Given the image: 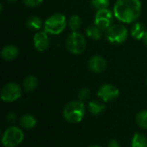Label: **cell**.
Listing matches in <instances>:
<instances>
[{
  "label": "cell",
  "mask_w": 147,
  "mask_h": 147,
  "mask_svg": "<svg viewBox=\"0 0 147 147\" xmlns=\"http://www.w3.org/2000/svg\"><path fill=\"white\" fill-rule=\"evenodd\" d=\"M142 5L140 0H117L114 6L115 17L123 23L135 22L141 14Z\"/></svg>",
  "instance_id": "6da1fadb"
},
{
  "label": "cell",
  "mask_w": 147,
  "mask_h": 147,
  "mask_svg": "<svg viewBox=\"0 0 147 147\" xmlns=\"http://www.w3.org/2000/svg\"><path fill=\"white\" fill-rule=\"evenodd\" d=\"M85 106L80 101L69 102L63 109V116L69 123L76 124L83 121L85 115Z\"/></svg>",
  "instance_id": "7a4b0ae2"
},
{
  "label": "cell",
  "mask_w": 147,
  "mask_h": 147,
  "mask_svg": "<svg viewBox=\"0 0 147 147\" xmlns=\"http://www.w3.org/2000/svg\"><path fill=\"white\" fill-rule=\"evenodd\" d=\"M68 25V21L65 15L56 13L50 16L44 23V31L47 34L58 35L61 34Z\"/></svg>",
  "instance_id": "3957f363"
},
{
  "label": "cell",
  "mask_w": 147,
  "mask_h": 147,
  "mask_svg": "<svg viewBox=\"0 0 147 147\" xmlns=\"http://www.w3.org/2000/svg\"><path fill=\"white\" fill-rule=\"evenodd\" d=\"M128 29L122 24H113L105 30L104 36L106 40L114 45L124 43L128 37Z\"/></svg>",
  "instance_id": "277c9868"
},
{
  "label": "cell",
  "mask_w": 147,
  "mask_h": 147,
  "mask_svg": "<svg viewBox=\"0 0 147 147\" xmlns=\"http://www.w3.org/2000/svg\"><path fill=\"white\" fill-rule=\"evenodd\" d=\"M24 140L22 130L15 126L8 127L3 134L1 142L4 147H17Z\"/></svg>",
  "instance_id": "5b68a950"
},
{
  "label": "cell",
  "mask_w": 147,
  "mask_h": 147,
  "mask_svg": "<svg viewBox=\"0 0 147 147\" xmlns=\"http://www.w3.org/2000/svg\"><path fill=\"white\" fill-rule=\"evenodd\" d=\"M65 47L67 50L74 55H79L84 53L86 47V40L84 36L79 32H72L70 34L65 40Z\"/></svg>",
  "instance_id": "8992f818"
},
{
  "label": "cell",
  "mask_w": 147,
  "mask_h": 147,
  "mask_svg": "<svg viewBox=\"0 0 147 147\" xmlns=\"http://www.w3.org/2000/svg\"><path fill=\"white\" fill-rule=\"evenodd\" d=\"M1 100L4 102H13L17 101L22 96V89L16 83L6 84L1 90Z\"/></svg>",
  "instance_id": "52a82bcc"
},
{
  "label": "cell",
  "mask_w": 147,
  "mask_h": 147,
  "mask_svg": "<svg viewBox=\"0 0 147 147\" xmlns=\"http://www.w3.org/2000/svg\"><path fill=\"white\" fill-rule=\"evenodd\" d=\"M97 96L103 102H110L115 101L119 97L120 90L113 84H104L99 88Z\"/></svg>",
  "instance_id": "ba28073f"
},
{
  "label": "cell",
  "mask_w": 147,
  "mask_h": 147,
  "mask_svg": "<svg viewBox=\"0 0 147 147\" xmlns=\"http://www.w3.org/2000/svg\"><path fill=\"white\" fill-rule=\"evenodd\" d=\"M114 18V12L109 9L98 10L95 16V25H96L102 30H106L111 25H113Z\"/></svg>",
  "instance_id": "9c48e42d"
},
{
  "label": "cell",
  "mask_w": 147,
  "mask_h": 147,
  "mask_svg": "<svg viewBox=\"0 0 147 147\" xmlns=\"http://www.w3.org/2000/svg\"><path fill=\"white\" fill-rule=\"evenodd\" d=\"M88 67L94 73H102L107 68V61L100 55H94L89 59Z\"/></svg>",
  "instance_id": "30bf717a"
},
{
  "label": "cell",
  "mask_w": 147,
  "mask_h": 147,
  "mask_svg": "<svg viewBox=\"0 0 147 147\" xmlns=\"http://www.w3.org/2000/svg\"><path fill=\"white\" fill-rule=\"evenodd\" d=\"M50 45V39L46 31H39L34 36V46L39 52L46 51Z\"/></svg>",
  "instance_id": "8fae6325"
},
{
  "label": "cell",
  "mask_w": 147,
  "mask_h": 147,
  "mask_svg": "<svg viewBox=\"0 0 147 147\" xmlns=\"http://www.w3.org/2000/svg\"><path fill=\"white\" fill-rule=\"evenodd\" d=\"M19 53L18 48L14 45H7L3 47L1 51V56L3 59L7 61H11L15 59Z\"/></svg>",
  "instance_id": "7c38bea8"
},
{
  "label": "cell",
  "mask_w": 147,
  "mask_h": 147,
  "mask_svg": "<svg viewBox=\"0 0 147 147\" xmlns=\"http://www.w3.org/2000/svg\"><path fill=\"white\" fill-rule=\"evenodd\" d=\"M105 104L103 103V102H100L97 100H92L88 102V110L89 112L93 115H102L104 110H105Z\"/></svg>",
  "instance_id": "4fadbf2b"
},
{
  "label": "cell",
  "mask_w": 147,
  "mask_h": 147,
  "mask_svg": "<svg viewBox=\"0 0 147 147\" xmlns=\"http://www.w3.org/2000/svg\"><path fill=\"white\" fill-rule=\"evenodd\" d=\"M19 124H20L21 127H22L23 129L29 130V129L34 128L36 126L37 121L34 115H32L30 114H26L20 118Z\"/></svg>",
  "instance_id": "5bb4252c"
},
{
  "label": "cell",
  "mask_w": 147,
  "mask_h": 147,
  "mask_svg": "<svg viewBox=\"0 0 147 147\" xmlns=\"http://www.w3.org/2000/svg\"><path fill=\"white\" fill-rule=\"evenodd\" d=\"M38 86V79L34 76H28L22 83V88L26 92L34 91Z\"/></svg>",
  "instance_id": "9a60e30c"
},
{
  "label": "cell",
  "mask_w": 147,
  "mask_h": 147,
  "mask_svg": "<svg viewBox=\"0 0 147 147\" xmlns=\"http://www.w3.org/2000/svg\"><path fill=\"white\" fill-rule=\"evenodd\" d=\"M86 34L89 38H90L93 40H99L102 38V30L98 28L96 25H91L89 26L86 28Z\"/></svg>",
  "instance_id": "2e32d148"
},
{
  "label": "cell",
  "mask_w": 147,
  "mask_h": 147,
  "mask_svg": "<svg viewBox=\"0 0 147 147\" xmlns=\"http://www.w3.org/2000/svg\"><path fill=\"white\" fill-rule=\"evenodd\" d=\"M146 34L145 27L140 22H136L131 28V35L135 40H143Z\"/></svg>",
  "instance_id": "e0dca14e"
},
{
  "label": "cell",
  "mask_w": 147,
  "mask_h": 147,
  "mask_svg": "<svg viewBox=\"0 0 147 147\" xmlns=\"http://www.w3.org/2000/svg\"><path fill=\"white\" fill-rule=\"evenodd\" d=\"M26 25L31 30H40L43 25V22H42V20L39 16H32L27 19Z\"/></svg>",
  "instance_id": "ac0fdd59"
},
{
  "label": "cell",
  "mask_w": 147,
  "mask_h": 147,
  "mask_svg": "<svg viewBox=\"0 0 147 147\" xmlns=\"http://www.w3.org/2000/svg\"><path fill=\"white\" fill-rule=\"evenodd\" d=\"M131 147H147V138L140 133L134 134L132 138Z\"/></svg>",
  "instance_id": "d6986e66"
},
{
  "label": "cell",
  "mask_w": 147,
  "mask_h": 147,
  "mask_svg": "<svg viewBox=\"0 0 147 147\" xmlns=\"http://www.w3.org/2000/svg\"><path fill=\"white\" fill-rule=\"evenodd\" d=\"M68 26L72 32H77L82 26L81 17L78 15H72L68 21Z\"/></svg>",
  "instance_id": "ffe728a7"
},
{
  "label": "cell",
  "mask_w": 147,
  "mask_h": 147,
  "mask_svg": "<svg viewBox=\"0 0 147 147\" xmlns=\"http://www.w3.org/2000/svg\"><path fill=\"white\" fill-rule=\"evenodd\" d=\"M135 121L140 128L147 130V110L140 111L136 115Z\"/></svg>",
  "instance_id": "44dd1931"
},
{
  "label": "cell",
  "mask_w": 147,
  "mask_h": 147,
  "mask_svg": "<svg viewBox=\"0 0 147 147\" xmlns=\"http://www.w3.org/2000/svg\"><path fill=\"white\" fill-rule=\"evenodd\" d=\"M91 4L98 11V10L109 9V0H91Z\"/></svg>",
  "instance_id": "7402d4cb"
},
{
  "label": "cell",
  "mask_w": 147,
  "mask_h": 147,
  "mask_svg": "<svg viewBox=\"0 0 147 147\" xmlns=\"http://www.w3.org/2000/svg\"><path fill=\"white\" fill-rule=\"evenodd\" d=\"M90 91L88 88H83L79 90L78 94V101L84 102L86 101H88V99L90 98Z\"/></svg>",
  "instance_id": "603a6c76"
},
{
  "label": "cell",
  "mask_w": 147,
  "mask_h": 147,
  "mask_svg": "<svg viewBox=\"0 0 147 147\" xmlns=\"http://www.w3.org/2000/svg\"><path fill=\"white\" fill-rule=\"evenodd\" d=\"M23 3L25 6L27 7H29V8H35V7H38L40 6L43 0H22Z\"/></svg>",
  "instance_id": "cb8c5ba5"
},
{
  "label": "cell",
  "mask_w": 147,
  "mask_h": 147,
  "mask_svg": "<svg viewBox=\"0 0 147 147\" xmlns=\"http://www.w3.org/2000/svg\"><path fill=\"white\" fill-rule=\"evenodd\" d=\"M7 120H8V121H9V122L13 123V122H15V121H16V115H15L14 113H9V114L7 115Z\"/></svg>",
  "instance_id": "d4e9b609"
},
{
  "label": "cell",
  "mask_w": 147,
  "mask_h": 147,
  "mask_svg": "<svg viewBox=\"0 0 147 147\" xmlns=\"http://www.w3.org/2000/svg\"><path fill=\"white\" fill-rule=\"evenodd\" d=\"M108 147H121V146L117 140H113L109 141V143L108 144Z\"/></svg>",
  "instance_id": "484cf974"
},
{
  "label": "cell",
  "mask_w": 147,
  "mask_h": 147,
  "mask_svg": "<svg viewBox=\"0 0 147 147\" xmlns=\"http://www.w3.org/2000/svg\"><path fill=\"white\" fill-rule=\"evenodd\" d=\"M143 41H144V43H145V44L147 46V30L146 31V34H145V35H144Z\"/></svg>",
  "instance_id": "4316f807"
},
{
  "label": "cell",
  "mask_w": 147,
  "mask_h": 147,
  "mask_svg": "<svg viewBox=\"0 0 147 147\" xmlns=\"http://www.w3.org/2000/svg\"><path fill=\"white\" fill-rule=\"evenodd\" d=\"M89 147H102L101 146H99V145H92V146H90Z\"/></svg>",
  "instance_id": "83f0119b"
},
{
  "label": "cell",
  "mask_w": 147,
  "mask_h": 147,
  "mask_svg": "<svg viewBox=\"0 0 147 147\" xmlns=\"http://www.w3.org/2000/svg\"><path fill=\"white\" fill-rule=\"evenodd\" d=\"M6 1H8V2H10V3H12V2H16V0H6Z\"/></svg>",
  "instance_id": "f1b7e54d"
},
{
  "label": "cell",
  "mask_w": 147,
  "mask_h": 147,
  "mask_svg": "<svg viewBox=\"0 0 147 147\" xmlns=\"http://www.w3.org/2000/svg\"><path fill=\"white\" fill-rule=\"evenodd\" d=\"M146 81H147V80H146Z\"/></svg>",
  "instance_id": "f546056e"
}]
</instances>
